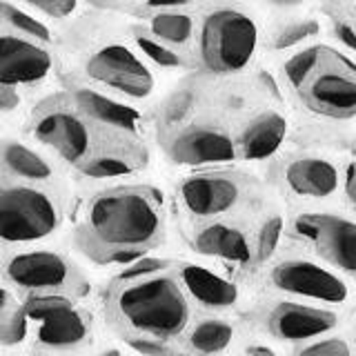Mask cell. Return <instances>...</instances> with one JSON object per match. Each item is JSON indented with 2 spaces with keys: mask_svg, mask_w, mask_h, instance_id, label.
<instances>
[{
  "mask_svg": "<svg viewBox=\"0 0 356 356\" xmlns=\"http://www.w3.org/2000/svg\"><path fill=\"white\" fill-rule=\"evenodd\" d=\"M270 3H274L278 7H296L300 3H305V0H270Z\"/></svg>",
  "mask_w": 356,
  "mask_h": 356,
  "instance_id": "41",
  "label": "cell"
},
{
  "mask_svg": "<svg viewBox=\"0 0 356 356\" xmlns=\"http://www.w3.org/2000/svg\"><path fill=\"white\" fill-rule=\"evenodd\" d=\"M60 225L56 200L38 187L7 185L0 192V236L5 243H31Z\"/></svg>",
  "mask_w": 356,
  "mask_h": 356,
  "instance_id": "5",
  "label": "cell"
},
{
  "mask_svg": "<svg viewBox=\"0 0 356 356\" xmlns=\"http://www.w3.org/2000/svg\"><path fill=\"white\" fill-rule=\"evenodd\" d=\"M54 58L40 42L5 33L0 40V83L36 85L49 76Z\"/></svg>",
  "mask_w": 356,
  "mask_h": 356,
  "instance_id": "14",
  "label": "cell"
},
{
  "mask_svg": "<svg viewBox=\"0 0 356 356\" xmlns=\"http://www.w3.org/2000/svg\"><path fill=\"white\" fill-rule=\"evenodd\" d=\"M3 163L14 176L25 178V181H31V183L49 181V178L54 176L51 165L44 161L38 152L29 149L27 145H22V143H14V140L5 143Z\"/></svg>",
  "mask_w": 356,
  "mask_h": 356,
  "instance_id": "21",
  "label": "cell"
},
{
  "mask_svg": "<svg viewBox=\"0 0 356 356\" xmlns=\"http://www.w3.org/2000/svg\"><path fill=\"white\" fill-rule=\"evenodd\" d=\"M3 18L11 29H16L18 33H22V36H27L36 42H51L49 27L44 25V22H40L36 16H31V14H27V11L18 9L16 5L3 3Z\"/></svg>",
  "mask_w": 356,
  "mask_h": 356,
  "instance_id": "27",
  "label": "cell"
},
{
  "mask_svg": "<svg viewBox=\"0 0 356 356\" xmlns=\"http://www.w3.org/2000/svg\"><path fill=\"white\" fill-rule=\"evenodd\" d=\"M287 136V120L278 111H265L256 116L241 136V154L248 161H263L281 147Z\"/></svg>",
  "mask_w": 356,
  "mask_h": 356,
  "instance_id": "19",
  "label": "cell"
},
{
  "mask_svg": "<svg viewBox=\"0 0 356 356\" xmlns=\"http://www.w3.org/2000/svg\"><path fill=\"white\" fill-rule=\"evenodd\" d=\"M172 161L181 165H216L236 161L238 147L227 131L216 127H189L167 145Z\"/></svg>",
  "mask_w": 356,
  "mask_h": 356,
  "instance_id": "15",
  "label": "cell"
},
{
  "mask_svg": "<svg viewBox=\"0 0 356 356\" xmlns=\"http://www.w3.org/2000/svg\"><path fill=\"white\" fill-rule=\"evenodd\" d=\"M272 285L285 294L323 305H348L352 300V287L339 272L307 259L278 263L272 270Z\"/></svg>",
  "mask_w": 356,
  "mask_h": 356,
  "instance_id": "8",
  "label": "cell"
},
{
  "mask_svg": "<svg viewBox=\"0 0 356 356\" xmlns=\"http://www.w3.org/2000/svg\"><path fill=\"white\" fill-rule=\"evenodd\" d=\"M178 278L185 292L198 300L203 307L211 309H225L238 303V287L229 278H222L220 274L200 267L194 263H183L178 267Z\"/></svg>",
  "mask_w": 356,
  "mask_h": 356,
  "instance_id": "17",
  "label": "cell"
},
{
  "mask_svg": "<svg viewBox=\"0 0 356 356\" xmlns=\"http://www.w3.org/2000/svg\"><path fill=\"white\" fill-rule=\"evenodd\" d=\"M33 136L40 143L49 145L63 159L81 167L92 159V131L87 122L67 109H51L33 122Z\"/></svg>",
  "mask_w": 356,
  "mask_h": 356,
  "instance_id": "12",
  "label": "cell"
},
{
  "mask_svg": "<svg viewBox=\"0 0 356 356\" xmlns=\"http://www.w3.org/2000/svg\"><path fill=\"white\" fill-rule=\"evenodd\" d=\"M170 261L165 259H152V256H140V259L127 263L122 267V272H118L116 281L118 283H134V281H143V278L156 276L159 272L167 270Z\"/></svg>",
  "mask_w": 356,
  "mask_h": 356,
  "instance_id": "30",
  "label": "cell"
},
{
  "mask_svg": "<svg viewBox=\"0 0 356 356\" xmlns=\"http://www.w3.org/2000/svg\"><path fill=\"white\" fill-rule=\"evenodd\" d=\"M259 25L241 9L222 7L205 16L198 31L200 60L214 74L241 72L259 47Z\"/></svg>",
  "mask_w": 356,
  "mask_h": 356,
  "instance_id": "3",
  "label": "cell"
},
{
  "mask_svg": "<svg viewBox=\"0 0 356 356\" xmlns=\"http://www.w3.org/2000/svg\"><path fill=\"white\" fill-rule=\"evenodd\" d=\"M74 98H76L78 109L92 120L100 122V125L129 131V134L138 129V122H140L138 111L125 103H118V100L98 94L94 89H78Z\"/></svg>",
  "mask_w": 356,
  "mask_h": 356,
  "instance_id": "20",
  "label": "cell"
},
{
  "mask_svg": "<svg viewBox=\"0 0 356 356\" xmlns=\"http://www.w3.org/2000/svg\"><path fill=\"white\" fill-rule=\"evenodd\" d=\"M29 314L25 307H18L11 303V296L5 289L3 292V307H0V339H3L5 348L11 345H20L27 339L29 332Z\"/></svg>",
  "mask_w": 356,
  "mask_h": 356,
  "instance_id": "24",
  "label": "cell"
},
{
  "mask_svg": "<svg viewBox=\"0 0 356 356\" xmlns=\"http://www.w3.org/2000/svg\"><path fill=\"white\" fill-rule=\"evenodd\" d=\"M100 356H125V354H120L118 350H107V352H103Z\"/></svg>",
  "mask_w": 356,
  "mask_h": 356,
  "instance_id": "42",
  "label": "cell"
},
{
  "mask_svg": "<svg viewBox=\"0 0 356 356\" xmlns=\"http://www.w3.org/2000/svg\"><path fill=\"white\" fill-rule=\"evenodd\" d=\"M232 339H234V327L227 321L205 318L196 323L192 334H189V348L196 354L211 356V354H220L222 350H227Z\"/></svg>",
  "mask_w": 356,
  "mask_h": 356,
  "instance_id": "22",
  "label": "cell"
},
{
  "mask_svg": "<svg viewBox=\"0 0 356 356\" xmlns=\"http://www.w3.org/2000/svg\"><path fill=\"white\" fill-rule=\"evenodd\" d=\"M341 18H345L356 27V0H345V16H341Z\"/></svg>",
  "mask_w": 356,
  "mask_h": 356,
  "instance_id": "40",
  "label": "cell"
},
{
  "mask_svg": "<svg viewBox=\"0 0 356 356\" xmlns=\"http://www.w3.org/2000/svg\"><path fill=\"white\" fill-rule=\"evenodd\" d=\"M321 33V22L314 18H305V20H296L289 22L283 29H278V33L274 36V49H292L298 47V44L314 40Z\"/></svg>",
  "mask_w": 356,
  "mask_h": 356,
  "instance_id": "28",
  "label": "cell"
},
{
  "mask_svg": "<svg viewBox=\"0 0 356 356\" xmlns=\"http://www.w3.org/2000/svg\"><path fill=\"white\" fill-rule=\"evenodd\" d=\"M189 3H194V0H147V7L165 11V9H181Z\"/></svg>",
  "mask_w": 356,
  "mask_h": 356,
  "instance_id": "38",
  "label": "cell"
},
{
  "mask_svg": "<svg viewBox=\"0 0 356 356\" xmlns=\"http://www.w3.org/2000/svg\"><path fill=\"white\" fill-rule=\"evenodd\" d=\"M354 341H356V334H354Z\"/></svg>",
  "mask_w": 356,
  "mask_h": 356,
  "instance_id": "43",
  "label": "cell"
},
{
  "mask_svg": "<svg viewBox=\"0 0 356 356\" xmlns=\"http://www.w3.org/2000/svg\"><path fill=\"white\" fill-rule=\"evenodd\" d=\"M5 274L11 283L29 292H65L81 283L74 265L58 252L36 250L11 256Z\"/></svg>",
  "mask_w": 356,
  "mask_h": 356,
  "instance_id": "10",
  "label": "cell"
},
{
  "mask_svg": "<svg viewBox=\"0 0 356 356\" xmlns=\"http://www.w3.org/2000/svg\"><path fill=\"white\" fill-rule=\"evenodd\" d=\"M283 236V218L281 216H270L259 232V243H256V261L265 263L267 259H272V254L276 252L278 243Z\"/></svg>",
  "mask_w": 356,
  "mask_h": 356,
  "instance_id": "31",
  "label": "cell"
},
{
  "mask_svg": "<svg viewBox=\"0 0 356 356\" xmlns=\"http://www.w3.org/2000/svg\"><path fill=\"white\" fill-rule=\"evenodd\" d=\"M343 192L356 214V161L348 163V167H345V172H343Z\"/></svg>",
  "mask_w": 356,
  "mask_h": 356,
  "instance_id": "36",
  "label": "cell"
},
{
  "mask_svg": "<svg viewBox=\"0 0 356 356\" xmlns=\"http://www.w3.org/2000/svg\"><path fill=\"white\" fill-rule=\"evenodd\" d=\"M129 345L145 356H167L170 350L161 343V339H129Z\"/></svg>",
  "mask_w": 356,
  "mask_h": 356,
  "instance_id": "35",
  "label": "cell"
},
{
  "mask_svg": "<svg viewBox=\"0 0 356 356\" xmlns=\"http://www.w3.org/2000/svg\"><path fill=\"white\" fill-rule=\"evenodd\" d=\"M248 356H278L272 348H267V345H252L248 348Z\"/></svg>",
  "mask_w": 356,
  "mask_h": 356,
  "instance_id": "39",
  "label": "cell"
},
{
  "mask_svg": "<svg viewBox=\"0 0 356 356\" xmlns=\"http://www.w3.org/2000/svg\"><path fill=\"white\" fill-rule=\"evenodd\" d=\"M25 3L51 18H67L78 9V0H25Z\"/></svg>",
  "mask_w": 356,
  "mask_h": 356,
  "instance_id": "33",
  "label": "cell"
},
{
  "mask_svg": "<svg viewBox=\"0 0 356 356\" xmlns=\"http://www.w3.org/2000/svg\"><path fill=\"white\" fill-rule=\"evenodd\" d=\"M31 321L38 323L36 339L42 348L72 350L81 348L92 334V323L72 298L63 294H36L22 305Z\"/></svg>",
  "mask_w": 356,
  "mask_h": 356,
  "instance_id": "7",
  "label": "cell"
},
{
  "mask_svg": "<svg viewBox=\"0 0 356 356\" xmlns=\"http://www.w3.org/2000/svg\"><path fill=\"white\" fill-rule=\"evenodd\" d=\"M321 54H323V42H314V44H307L303 49H298L294 56H289L281 70L283 81L292 89H296L318 65Z\"/></svg>",
  "mask_w": 356,
  "mask_h": 356,
  "instance_id": "25",
  "label": "cell"
},
{
  "mask_svg": "<svg viewBox=\"0 0 356 356\" xmlns=\"http://www.w3.org/2000/svg\"><path fill=\"white\" fill-rule=\"evenodd\" d=\"M332 33H334V38H337L345 49L356 54V27L352 25V22H348L345 18H334Z\"/></svg>",
  "mask_w": 356,
  "mask_h": 356,
  "instance_id": "34",
  "label": "cell"
},
{
  "mask_svg": "<svg viewBox=\"0 0 356 356\" xmlns=\"http://www.w3.org/2000/svg\"><path fill=\"white\" fill-rule=\"evenodd\" d=\"M149 31L154 38L167 44H187L194 36V18L176 9H165L154 14L149 20Z\"/></svg>",
  "mask_w": 356,
  "mask_h": 356,
  "instance_id": "23",
  "label": "cell"
},
{
  "mask_svg": "<svg viewBox=\"0 0 356 356\" xmlns=\"http://www.w3.org/2000/svg\"><path fill=\"white\" fill-rule=\"evenodd\" d=\"M87 76L127 98H147L154 92V76L125 44H105L87 60Z\"/></svg>",
  "mask_w": 356,
  "mask_h": 356,
  "instance_id": "9",
  "label": "cell"
},
{
  "mask_svg": "<svg viewBox=\"0 0 356 356\" xmlns=\"http://www.w3.org/2000/svg\"><path fill=\"white\" fill-rule=\"evenodd\" d=\"M136 44H138V49L159 67L174 70V67H183L185 65L181 56H178L172 47H167V42L154 38V36H149V33H145V31H136Z\"/></svg>",
  "mask_w": 356,
  "mask_h": 356,
  "instance_id": "29",
  "label": "cell"
},
{
  "mask_svg": "<svg viewBox=\"0 0 356 356\" xmlns=\"http://www.w3.org/2000/svg\"><path fill=\"white\" fill-rule=\"evenodd\" d=\"M136 167H138L136 161H129L127 156L111 152V154L92 156V159L81 165V172L87 174L89 178H118V176H127Z\"/></svg>",
  "mask_w": 356,
  "mask_h": 356,
  "instance_id": "26",
  "label": "cell"
},
{
  "mask_svg": "<svg viewBox=\"0 0 356 356\" xmlns=\"http://www.w3.org/2000/svg\"><path fill=\"white\" fill-rule=\"evenodd\" d=\"M114 309L127 327L154 339L176 337L189 321L183 285L165 274L125 283L114 298Z\"/></svg>",
  "mask_w": 356,
  "mask_h": 356,
  "instance_id": "2",
  "label": "cell"
},
{
  "mask_svg": "<svg viewBox=\"0 0 356 356\" xmlns=\"http://www.w3.org/2000/svg\"><path fill=\"white\" fill-rule=\"evenodd\" d=\"M292 234L307 243L323 261L356 278V220L330 211L300 214L292 222Z\"/></svg>",
  "mask_w": 356,
  "mask_h": 356,
  "instance_id": "6",
  "label": "cell"
},
{
  "mask_svg": "<svg viewBox=\"0 0 356 356\" xmlns=\"http://www.w3.org/2000/svg\"><path fill=\"white\" fill-rule=\"evenodd\" d=\"M18 105H20L18 85L0 83V109H3V111H14Z\"/></svg>",
  "mask_w": 356,
  "mask_h": 356,
  "instance_id": "37",
  "label": "cell"
},
{
  "mask_svg": "<svg viewBox=\"0 0 356 356\" xmlns=\"http://www.w3.org/2000/svg\"><path fill=\"white\" fill-rule=\"evenodd\" d=\"M294 92L318 116L350 120L356 116V60L337 47L323 44L318 65Z\"/></svg>",
  "mask_w": 356,
  "mask_h": 356,
  "instance_id": "4",
  "label": "cell"
},
{
  "mask_svg": "<svg viewBox=\"0 0 356 356\" xmlns=\"http://www.w3.org/2000/svg\"><path fill=\"white\" fill-rule=\"evenodd\" d=\"M183 207L196 218H211L227 214L243 198V185L234 174L205 172L187 176L178 187Z\"/></svg>",
  "mask_w": 356,
  "mask_h": 356,
  "instance_id": "11",
  "label": "cell"
},
{
  "mask_svg": "<svg viewBox=\"0 0 356 356\" xmlns=\"http://www.w3.org/2000/svg\"><path fill=\"white\" fill-rule=\"evenodd\" d=\"M194 250L203 256H214V259L232 261V263H248L252 259L250 241L245 232L227 225V222H211L203 229L196 232Z\"/></svg>",
  "mask_w": 356,
  "mask_h": 356,
  "instance_id": "18",
  "label": "cell"
},
{
  "mask_svg": "<svg viewBox=\"0 0 356 356\" xmlns=\"http://www.w3.org/2000/svg\"><path fill=\"white\" fill-rule=\"evenodd\" d=\"M341 316L330 307L321 305H305V303H278L267 325L276 339L289 343H307L325 337L332 330H337Z\"/></svg>",
  "mask_w": 356,
  "mask_h": 356,
  "instance_id": "13",
  "label": "cell"
},
{
  "mask_svg": "<svg viewBox=\"0 0 356 356\" xmlns=\"http://www.w3.org/2000/svg\"><path fill=\"white\" fill-rule=\"evenodd\" d=\"M285 185L300 198H332L343 189V172L339 165L323 156H300L285 167Z\"/></svg>",
  "mask_w": 356,
  "mask_h": 356,
  "instance_id": "16",
  "label": "cell"
},
{
  "mask_svg": "<svg viewBox=\"0 0 356 356\" xmlns=\"http://www.w3.org/2000/svg\"><path fill=\"white\" fill-rule=\"evenodd\" d=\"M161 196L152 187L105 189L87 205L76 243L92 261L131 263L163 241Z\"/></svg>",
  "mask_w": 356,
  "mask_h": 356,
  "instance_id": "1",
  "label": "cell"
},
{
  "mask_svg": "<svg viewBox=\"0 0 356 356\" xmlns=\"http://www.w3.org/2000/svg\"><path fill=\"white\" fill-rule=\"evenodd\" d=\"M294 356H354L352 345L341 337L312 341L305 348H300Z\"/></svg>",
  "mask_w": 356,
  "mask_h": 356,
  "instance_id": "32",
  "label": "cell"
}]
</instances>
